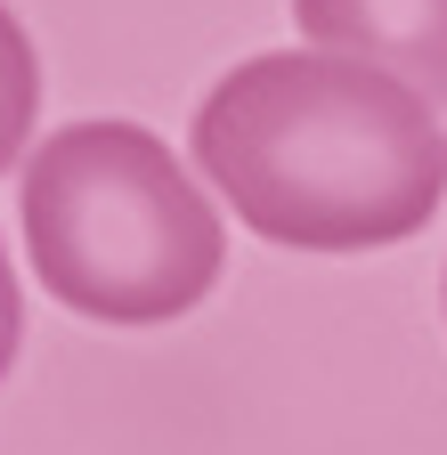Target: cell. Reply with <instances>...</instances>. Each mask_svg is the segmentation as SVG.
Listing matches in <instances>:
<instances>
[{
	"label": "cell",
	"instance_id": "cell-3",
	"mask_svg": "<svg viewBox=\"0 0 447 455\" xmlns=\"http://www.w3.org/2000/svg\"><path fill=\"white\" fill-rule=\"evenodd\" d=\"M301 41L447 106V0H293Z\"/></svg>",
	"mask_w": 447,
	"mask_h": 455
},
{
	"label": "cell",
	"instance_id": "cell-1",
	"mask_svg": "<svg viewBox=\"0 0 447 455\" xmlns=\"http://www.w3.org/2000/svg\"><path fill=\"white\" fill-rule=\"evenodd\" d=\"M196 163L228 212L293 252L407 244L447 196V123L358 57L268 49L196 106Z\"/></svg>",
	"mask_w": 447,
	"mask_h": 455
},
{
	"label": "cell",
	"instance_id": "cell-5",
	"mask_svg": "<svg viewBox=\"0 0 447 455\" xmlns=\"http://www.w3.org/2000/svg\"><path fill=\"white\" fill-rule=\"evenodd\" d=\"M17 333H25V301H17V268H9V244H0V374L17 358Z\"/></svg>",
	"mask_w": 447,
	"mask_h": 455
},
{
	"label": "cell",
	"instance_id": "cell-4",
	"mask_svg": "<svg viewBox=\"0 0 447 455\" xmlns=\"http://www.w3.org/2000/svg\"><path fill=\"white\" fill-rule=\"evenodd\" d=\"M33 114H41V57H33V33L17 25V9L0 0V171L33 147Z\"/></svg>",
	"mask_w": 447,
	"mask_h": 455
},
{
	"label": "cell",
	"instance_id": "cell-2",
	"mask_svg": "<svg viewBox=\"0 0 447 455\" xmlns=\"http://www.w3.org/2000/svg\"><path fill=\"white\" fill-rule=\"evenodd\" d=\"M17 220L49 301L98 325H172L228 260V228L139 123H66L25 155Z\"/></svg>",
	"mask_w": 447,
	"mask_h": 455
}]
</instances>
